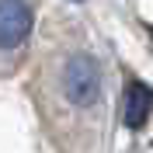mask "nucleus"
<instances>
[{
	"instance_id": "nucleus-1",
	"label": "nucleus",
	"mask_w": 153,
	"mask_h": 153,
	"mask_svg": "<svg viewBox=\"0 0 153 153\" xmlns=\"http://www.w3.org/2000/svg\"><path fill=\"white\" fill-rule=\"evenodd\" d=\"M63 91L80 108L97 105L101 101V70H97V63L91 56H84V52L70 56L66 70H63Z\"/></svg>"
},
{
	"instance_id": "nucleus-2",
	"label": "nucleus",
	"mask_w": 153,
	"mask_h": 153,
	"mask_svg": "<svg viewBox=\"0 0 153 153\" xmlns=\"http://www.w3.org/2000/svg\"><path fill=\"white\" fill-rule=\"evenodd\" d=\"M31 7L25 0H0V49H14L31 35Z\"/></svg>"
},
{
	"instance_id": "nucleus-3",
	"label": "nucleus",
	"mask_w": 153,
	"mask_h": 153,
	"mask_svg": "<svg viewBox=\"0 0 153 153\" xmlns=\"http://www.w3.org/2000/svg\"><path fill=\"white\" fill-rule=\"evenodd\" d=\"M150 108H153V91L143 84V80H132L129 91H125V111H122L125 125H129V129H143Z\"/></svg>"
}]
</instances>
